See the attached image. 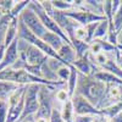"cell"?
Wrapping results in <instances>:
<instances>
[{"label": "cell", "instance_id": "obj_34", "mask_svg": "<svg viewBox=\"0 0 122 122\" xmlns=\"http://www.w3.org/2000/svg\"><path fill=\"white\" fill-rule=\"evenodd\" d=\"M34 122H49L48 118H34Z\"/></svg>", "mask_w": 122, "mask_h": 122}, {"label": "cell", "instance_id": "obj_2", "mask_svg": "<svg viewBox=\"0 0 122 122\" xmlns=\"http://www.w3.org/2000/svg\"><path fill=\"white\" fill-rule=\"evenodd\" d=\"M18 54H20L18 57L20 60H22L27 66H32V67L42 66L49 59L40 49L20 38H18Z\"/></svg>", "mask_w": 122, "mask_h": 122}, {"label": "cell", "instance_id": "obj_35", "mask_svg": "<svg viewBox=\"0 0 122 122\" xmlns=\"http://www.w3.org/2000/svg\"><path fill=\"white\" fill-rule=\"evenodd\" d=\"M1 16H3V15H1V12H0V18H1Z\"/></svg>", "mask_w": 122, "mask_h": 122}, {"label": "cell", "instance_id": "obj_20", "mask_svg": "<svg viewBox=\"0 0 122 122\" xmlns=\"http://www.w3.org/2000/svg\"><path fill=\"white\" fill-rule=\"evenodd\" d=\"M29 3H30V0H22V1H16V4H15V6L12 7L10 15H11L14 18H18L20 15H21V12L29 5Z\"/></svg>", "mask_w": 122, "mask_h": 122}, {"label": "cell", "instance_id": "obj_21", "mask_svg": "<svg viewBox=\"0 0 122 122\" xmlns=\"http://www.w3.org/2000/svg\"><path fill=\"white\" fill-rule=\"evenodd\" d=\"M55 99H56V103H59L61 106H62L65 103H67L68 100H71V97H70V94H68V92H67L66 88H61V89L56 90Z\"/></svg>", "mask_w": 122, "mask_h": 122}, {"label": "cell", "instance_id": "obj_37", "mask_svg": "<svg viewBox=\"0 0 122 122\" xmlns=\"http://www.w3.org/2000/svg\"><path fill=\"white\" fill-rule=\"evenodd\" d=\"M22 122H25V121H22Z\"/></svg>", "mask_w": 122, "mask_h": 122}, {"label": "cell", "instance_id": "obj_15", "mask_svg": "<svg viewBox=\"0 0 122 122\" xmlns=\"http://www.w3.org/2000/svg\"><path fill=\"white\" fill-rule=\"evenodd\" d=\"M61 115H62L64 122H75V110H73V104L72 100H68L61 107Z\"/></svg>", "mask_w": 122, "mask_h": 122}, {"label": "cell", "instance_id": "obj_19", "mask_svg": "<svg viewBox=\"0 0 122 122\" xmlns=\"http://www.w3.org/2000/svg\"><path fill=\"white\" fill-rule=\"evenodd\" d=\"M72 46L76 50V55L77 59L83 57L89 53V43L87 42H81V40H73L72 42Z\"/></svg>", "mask_w": 122, "mask_h": 122}, {"label": "cell", "instance_id": "obj_17", "mask_svg": "<svg viewBox=\"0 0 122 122\" xmlns=\"http://www.w3.org/2000/svg\"><path fill=\"white\" fill-rule=\"evenodd\" d=\"M12 16L7 14V15H3L1 18H0V46L4 45V39H5V33H6V29L9 27V25L11 23L12 21Z\"/></svg>", "mask_w": 122, "mask_h": 122}, {"label": "cell", "instance_id": "obj_10", "mask_svg": "<svg viewBox=\"0 0 122 122\" xmlns=\"http://www.w3.org/2000/svg\"><path fill=\"white\" fill-rule=\"evenodd\" d=\"M59 56L68 65V66H72L73 62L77 60V55H76V50L73 49L72 45L70 44H64L62 46H61V49L57 51Z\"/></svg>", "mask_w": 122, "mask_h": 122}, {"label": "cell", "instance_id": "obj_24", "mask_svg": "<svg viewBox=\"0 0 122 122\" xmlns=\"http://www.w3.org/2000/svg\"><path fill=\"white\" fill-rule=\"evenodd\" d=\"M57 77L60 81H62V82H66L67 83V81L70 78V75H71V66H62L57 72H56Z\"/></svg>", "mask_w": 122, "mask_h": 122}, {"label": "cell", "instance_id": "obj_32", "mask_svg": "<svg viewBox=\"0 0 122 122\" xmlns=\"http://www.w3.org/2000/svg\"><path fill=\"white\" fill-rule=\"evenodd\" d=\"M98 121H99V122H111V118L101 115V116H98Z\"/></svg>", "mask_w": 122, "mask_h": 122}, {"label": "cell", "instance_id": "obj_4", "mask_svg": "<svg viewBox=\"0 0 122 122\" xmlns=\"http://www.w3.org/2000/svg\"><path fill=\"white\" fill-rule=\"evenodd\" d=\"M18 18L26 25V27L30 30V32H32L34 36H37L38 38H40V39L46 34V32H49V30L44 27V25L42 23V21H40V18L38 17V15L29 6H27L21 12V15H20Z\"/></svg>", "mask_w": 122, "mask_h": 122}, {"label": "cell", "instance_id": "obj_27", "mask_svg": "<svg viewBox=\"0 0 122 122\" xmlns=\"http://www.w3.org/2000/svg\"><path fill=\"white\" fill-rule=\"evenodd\" d=\"M49 122H64L62 115H61V107H54L51 115L49 117Z\"/></svg>", "mask_w": 122, "mask_h": 122}, {"label": "cell", "instance_id": "obj_16", "mask_svg": "<svg viewBox=\"0 0 122 122\" xmlns=\"http://www.w3.org/2000/svg\"><path fill=\"white\" fill-rule=\"evenodd\" d=\"M109 29H110V22L107 20H103L100 21L98 27H97V30H95V34H94V39H107V34H109ZM93 39V40H94ZM92 40V42H93Z\"/></svg>", "mask_w": 122, "mask_h": 122}, {"label": "cell", "instance_id": "obj_30", "mask_svg": "<svg viewBox=\"0 0 122 122\" xmlns=\"http://www.w3.org/2000/svg\"><path fill=\"white\" fill-rule=\"evenodd\" d=\"M115 61H116V64L118 65V67L122 70V55H121V51H120V50H118V51H117V54H116Z\"/></svg>", "mask_w": 122, "mask_h": 122}, {"label": "cell", "instance_id": "obj_14", "mask_svg": "<svg viewBox=\"0 0 122 122\" xmlns=\"http://www.w3.org/2000/svg\"><path fill=\"white\" fill-rule=\"evenodd\" d=\"M77 81H78V71L73 67V65L71 66V75H70V78L66 83V89L68 92L70 97L72 98L76 93V88H77Z\"/></svg>", "mask_w": 122, "mask_h": 122}, {"label": "cell", "instance_id": "obj_25", "mask_svg": "<svg viewBox=\"0 0 122 122\" xmlns=\"http://www.w3.org/2000/svg\"><path fill=\"white\" fill-rule=\"evenodd\" d=\"M9 103L4 100H0V122H6L9 115Z\"/></svg>", "mask_w": 122, "mask_h": 122}, {"label": "cell", "instance_id": "obj_8", "mask_svg": "<svg viewBox=\"0 0 122 122\" xmlns=\"http://www.w3.org/2000/svg\"><path fill=\"white\" fill-rule=\"evenodd\" d=\"M20 54H18V38H16L14 42L5 49V55L4 59L0 64V72L5 68L12 67L14 64L18 60Z\"/></svg>", "mask_w": 122, "mask_h": 122}, {"label": "cell", "instance_id": "obj_33", "mask_svg": "<svg viewBox=\"0 0 122 122\" xmlns=\"http://www.w3.org/2000/svg\"><path fill=\"white\" fill-rule=\"evenodd\" d=\"M5 46L3 45V46H0V64H1V61H3V59H4V55H5Z\"/></svg>", "mask_w": 122, "mask_h": 122}, {"label": "cell", "instance_id": "obj_36", "mask_svg": "<svg viewBox=\"0 0 122 122\" xmlns=\"http://www.w3.org/2000/svg\"><path fill=\"white\" fill-rule=\"evenodd\" d=\"M121 55H122V51H121Z\"/></svg>", "mask_w": 122, "mask_h": 122}, {"label": "cell", "instance_id": "obj_3", "mask_svg": "<svg viewBox=\"0 0 122 122\" xmlns=\"http://www.w3.org/2000/svg\"><path fill=\"white\" fill-rule=\"evenodd\" d=\"M57 88L49 87V86H40L39 89V109L34 118H48L51 115V111L56 105L55 94Z\"/></svg>", "mask_w": 122, "mask_h": 122}, {"label": "cell", "instance_id": "obj_9", "mask_svg": "<svg viewBox=\"0 0 122 122\" xmlns=\"http://www.w3.org/2000/svg\"><path fill=\"white\" fill-rule=\"evenodd\" d=\"M88 54L83 57L77 59L73 62V67L78 71L79 73L86 75V76H92L93 75V64L90 62V60L88 57Z\"/></svg>", "mask_w": 122, "mask_h": 122}, {"label": "cell", "instance_id": "obj_12", "mask_svg": "<svg viewBox=\"0 0 122 122\" xmlns=\"http://www.w3.org/2000/svg\"><path fill=\"white\" fill-rule=\"evenodd\" d=\"M17 29H18V18H12V21L9 25L6 33H5V39H4L5 48H7L17 38Z\"/></svg>", "mask_w": 122, "mask_h": 122}, {"label": "cell", "instance_id": "obj_31", "mask_svg": "<svg viewBox=\"0 0 122 122\" xmlns=\"http://www.w3.org/2000/svg\"><path fill=\"white\" fill-rule=\"evenodd\" d=\"M111 122H122V112L111 118Z\"/></svg>", "mask_w": 122, "mask_h": 122}, {"label": "cell", "instance_id": "obj_28", "mask_svg": "<svg viewBox=\"0 0 122 122\" xmlns=\"http://www.w3.org/2000/svg\"><path fill=\"white\" fill-rule=\"evenodd\" d=\"M98 25H99V22H94V23H90V25L86 26V30H87V34H88V43H90L92 40L94 39V34H95Z\"/></svg>", "mask_w": 122, "mask_h": 122}, {"label": "cell", "instance_id": "obj_1", "mask_svg": "<svg viewBox=\"0 0 122 122\" xmlns=\"http://www.w3.org/2000/svg\"><path fill=\"white\" fill-rule=\"evenodd\" d=\"M106 92V84L93 76H86L78 72L76 93L86 98L95 107L99 106Z\"/></svg>", "mask_w": 122, "mask_h": 122}, {"label": "cell", "instance_id": "obj_5", "mask_svg": "<svg viewBox=\"0 0 122 122\" xmlns=\"http://www.w3.org/2000/svg\"><path fill=\"white\" fill-rule=\"evenodd\" d=\"M39 89L40 84H29L25 94V107L22 117L18 122L26 120L27 117L34 116L39 109Z\"/></svg>", "mask_w": 122, "mask_h": 122}, {"label": "cell", "instance_id": "obj_6", "mask_svg": "<svg viewBox=\"0 0 122 122\" xmlns=\"http://www.w3.org/2000/svg\"><path fill=\"white\" fill-rule=\"evenodd\" d=\"M67 17H70L71 20L76 21L79 26H88L90 23H94V22H100L105 20L104 16H100L97 15L92 11H88L86 9H73V10H70V11L64 12Z\"/></svg>", "mask_w": 122, "mask_h": 122}, {"label": "cell", "instance_id": "obj_26", "mask_svg": "<svg viewBox=\"0 0 122 122\" xmlns=\"http://www.w3.org/2000/svg\"><path fill=\"white\" fill-rule=\"evenodd\" d=\"M75 40H81V42H87L88 43V34H87L86 27L79 26L76 29V32H75Z\"/></svg>", "mask_w": 122, "mask_h": 122}, {"label": "cell", "instance_id": "obj_18", "mask_svg": "<svg viewBox=\"0 0 122 122\" xmlns=\"http://www.w3.org/2000/svg\"><path fill=\"white\" fill-rule=\"evenodd\" d=\"M51 4L55 10L61 12H66L70 10H73V0H51Z\"/></svg>", "mask_w": 122, "mask_h": 122}, {"label": "cell", "instance_id": "obj_7", "mask_svg": "<svg viewBox=\"0 0 122 122\" xmlns=\"http://www.w3.org/2000/svg\"><path fill=\"white\" fill-rule=\"evenodd\" d=\"M73 104V110L75 115H89V116H101V111L95 107L93 104H90L89 101L83 98L82 95H79L75 93V95L71 98Z\"/></svg>", "mask_w": 122, "mask_h": 122}, {"label": "cell", "instance_id": "obj_13", "mask_svg": "<svg viewBox=\"0 0 122 122\" xmlns=\"http://www.w3.org/2000/svg\"><path fill=\"white\" fill-rule=\"evenodd\" d=\"M44 42L49 45L51 46L54 50H56V51H59V50L61 49V46H62L65 44V42L62 40V38H60L57 34L53 33V32H46V34L42 38Z\"/></svg>", "mask_w": 122, "mask_h": 122}, {"label": "cell", "instance_id": "obj_29", "mask_svg": "<svg viewBox=\"0 0 122 122\" xmlns=\"http://www.w3.org/2000/svg\"><path fill=\"white\" fill-rule=\"evenodd\" d=\"M97 116H89V115H76L75 122H94Z\"/></svg>", "mask_w": 122, "mask_h": 122}, {"label": "cell", "instance_id": "obj_22", "mask_svg": "<svg viewBox=\"0 0 122 122\" xmlns=\"http://www.w3.org/2000/svg\"><path fill=\"white\" fill-rule=\"evenodd\" d=\"M112 26L117 33H120L122 30V4H121L120 9L117 10V12L112 17Z\"/></svg>", "mask_w": 122, "mask_h": 122}, {"label": "cell", "instance_id": "obj_11", "mask_svg": "<svg viewBox=\"0 0 122 122\" xmlns=\"http://www.w3.org/2000/svg\"><path fill=\"white\" fill-rule=\"evenodd\" d=\"M21 87L20 84H16L14 82H9V81H0V100L7 101V99L11 97L12 93Z\"/></svg>", "mask_w": 122, "mask_h": 122}, {"label": "cell", "instance_id": "obj_23", "mask_svg": "<svg viewBox=\"0 0 122 122\" xmlns=\"http://www.w3.org/2000/svg\"><path fill=\"white\" fill-rule=\"evenodd\" d=\"M15 4H16L15 0H0V12H1V15L10 14Z\"/></svg>", "mask_w": 122, "mask_h": 122}]
</instances>
